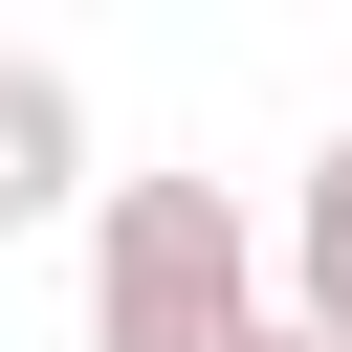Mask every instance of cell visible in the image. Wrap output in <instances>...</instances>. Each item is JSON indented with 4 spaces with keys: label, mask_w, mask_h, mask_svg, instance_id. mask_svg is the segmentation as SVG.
<instances>
[{
    "label": "cell",
    "mask_w": 352,
    "mask_h": 352,
    "mask_svg": "<svg viewBox=\"0 0 352 352\" xmlns=\"http://www.w3.org/2000/svg\"><path fill=\"white\" fill-rule=\"evenodd\" d=\"M286 286H264V220L220 176H110L88 198V352H264Z\"/></svg>",
    "instance_id": "6da1fadb"
},
{
    "label": "cell",
    "mask_w": 352,
    "mask_h": 352,
    "mask_svg": "<svg viewBox=\"0 0 352 352\" xmlns=\"http://www.w3.org/2000/svg\"><path fill=\"white\" fill-rule=\"evenodd\" d=\"M66 198H88V88L0 44V242H22V220H66Z\"/></svg>",
    "instance_id": "7a4b0ae2"
},
{
    "label": "cell",
    "mask_w": 352,
    "mask_h": 352,
    "mask_svg": "<svg viewBox=\"0 0 352 352\" xmlns=\"http://www.w3.org/2000/svg\"><path fill=\"white\" fill-rule=\"evenodd\" d=\"M286 330H330L352 352V132L308 154V198H286Z\"/></svg>",
    "instance_id": "3957f363"
},
{
    "label": "cell",
    "mask_w": 352,
    "mask_h": 352,
    "mask_svg": "<svg viewBox=\"0 0 352 352\" xmlns=\"http://www.w3.org/2000/svg\"><path fill=\"white\" fill-rule=\"evenodd\" d=\"M264 352H330V330H264Z\"/></svg>",
    "instance_id": "277c9868"
}]
</instances>
